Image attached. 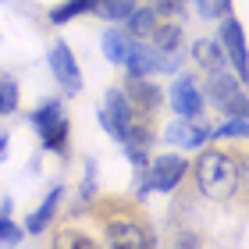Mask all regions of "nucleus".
<instances>
[{"instance_id":"obj_1","label":"nucleus","mask_w":249,"mask_h":249,"mask_svg":"<svg viewBox=\"0 0 249 249\" xmlns=\"http://www.w3.org/2000/svg\"><path fill=\"white\" fill-rule=\"evenodd\" d=\"M196 182L199 192L210 199H228L239 185V164L224 150H207L196 157Z\"/></svg>"},{"instance_id":"obj_2","label":"nucleus","mask_w":249,"mask_h":249,"mask_svg":"<svg viewBox=\"0 0 249 249\" xmlns=\"http://www.w3.org/2000/svg\"><path fill=\"white\" fill-rule=\"evenodd\" d=\"M124 68L132 75H160V71H178L182 57L175 50H160V47H146V43H132Z\"/></svg>"},{"instance_id":"obj_3","label":"nucleus","mask_w":249,"mask_h":249,"mask_svg":"<svg viewBox=\"0 0 249 249\" xmlns=\"http://www.w3.org/2000/svg\"><path fill=\"white\" fill-rule=\"evenodd\" d=\"M185 171H189V160H185V157H178V153L157 157V160L146 164V175H150V178L142 182L139 196H146L150 189H157V192H171V189H178V182L185 178Z\"/></svg>"},{"instance_id":"obj_4","label":"nucleus","mask_w":249,"mask_h":249,"mask_svg":"<svg viewBox=\"0 0 249 249\" xmlns=\"http://www.w3.org/2000/svg\"><path fill=\"white\" fill-rule=\"evenodd\" d=\"M32 128L39 132V139L47 150H64V139H68V118H64V107L57 100H47L39 104V110H32Z\"/></svg>"},{"instance_id":"obj_5","label":"nucleus","mask_w":249,"mask_h":249,"mask_svg":"<svg viewBox=\"0 0 249 249\" xmlns=\"http://www.w3.org/2000/svg\"><path fill=\"white\" fill-rule=\"evenodd\" d=\"M203 96L199 89H196V82H192V78H175L171 82V89H167V104H171V110L178 118H199L203 114Z\"/></svg>"},{"instance_id":"obj_6","label":"nucleus","mask_w":249,"mask_h":249,"mask_svg":"<svg viewBox=\"0 0 249 249\" xmlns=\"http://www.w3.org/2000/svg\"><path fill=\"white\" fill-rule=\"evenodd\" d=\"M50 71L53 78L64 86V93H78L82 89V71H78V61H75V53L68 50V43H53L50 47Z\"/></svg>"},{"instance_id":"obj_7","label":"nucleus","mask_w":249,"mask_h":249,"mask_svg":"<svg viewBox=\"0 0 249 249\" xmlns=\"http://www.w3.org/2000/svg\"><path fill=\"white\" fill-rule=\"evenodd\" d=\"M164 139L171 146H178V150H199V146L210 139V128L199 124V121H192V118H178L164 128Z\"/></svg>"},{"instance_id":"obj_8","label":"nucleus","mask_w":249,"mask_h":249,"mask_svg":"<svg viewBox=\"0 0 249 249\" xmlns=\"http://www.w3.org/2000/svg\"><path fill=\"white\" fill-rule=\"evenodd\" d=\"M221 50H224V57L235 64L239 78H246V32L235 18H228L221 25Z\"/></svg>"},{"instance_id":"obj_9","label":"nucleus","mask_w":249,"mask_h":249,"mask_svg":"<svg viewBox=\"0 0 249 249\" xmlns=\"http://www.w3.org/2000/svg\"><path fill=\"white\" fill-rule=\"evenodd\" d=\"M207 96L224 110L235 96H242V78L239 75H235V78L224 75V68H221V71H210V78H207Z\"/></svg>"},{"instance_id":"obj_10","label":"nucleus","mask_w":249,"mask_h":249,"mask_svg":"<svg viewBox=\"0 0 249 249\" xmlns=\"http://www.w3.org/2000/svg\"><path fill=\"white\" fill-rule=\"evenodd\" d=\"M57 203H61V185H53L50 196L43 199V207H39L36 213H29V217H25V231H29V235H43V231H47L50 221H53V210H57Z\"/></svg>"},{"instance_id":"obj_11","label":"nucleus","mask_w":249,"mask_h":249,"mask_svg":"<svg viewBox=\"0 0 249 249\" xmlns=\"http://www.w3.org/2000/svg\"><path fill=\"white\" fill-rule=\"evenodd\" d=\"M121 21H128V29H124V32H128L132 39H142V36H150V32L157 29L160 15H157V7H132Z\"/></svg>"},{"instance_id":"obj_12","label":"nucleus","mask_w":249,"mask_h":249,"mask_svg":"<svg viewBox=\"0 0 249 249\" xmlns=\"http://www.w3.org/2000/svg\"><path fill=\"white\" fill-rule=\"evenodd\" d=\"M132 36L128 32H121V29H107L104 32V39H100V47H104V57L110 64H124V57H128V50H132Z\"/></svg>"},{"instance_id":"obj_13","label":"nucleus","mask_w":249,"mask_h":249,"mask_svg":"<svg viewBox=\"0 0 249 249\" xmlns=\"http://www.w3.org/2000/svg\"><path fill=\"white\" fill-rule=\"evenodd\" d=\"M128 100H132V107H139V110H153L157 104H160V89H153L150 82H146V75H132Z\"/></svg>"},{"instance_id":"obj_14","label":"nucleus","mask_w":249,"mask_h":249,"mask_svg":"<svg viewBox=\"0 0 249 249\" xmlns=\"http://www.w3.org/2000/svg\"><path fill=\"white\" fill-rule=\"evenodd\" d=\"M192 57H196L199 68H207V71H221L224 68V50H221V43H213V39H199L196 47H192Z\"/></svg>"},{"instance_id":"obj_15","label":"nucleus","mask_w":249,"mask_h":249,"mask_svg":"<svg viewBox=\"0 0 249 249\" xmlns=\"http://www.w3.org/2000/svg\"><path fill=\"white\" fill-rule=\"evenodd\" d=\"M153 36V47H160V50H178V43H182V25L178 21H157V29L150 32Z\"/></svg>"},{"instance_id":"obj_16","label":"nucleus","mask_w":249,"mask_h":249,"mask_svg":"<svg viewBox=\"0 0 249 249\" xmlns=\"http://www.w3.org/2000/svg\"><path fill=\"white\" fill-rule=\"evenodd\" d=\"M132 7H135V0H93L89 11H96V15L107 18V21H121Z\"/></svg>"},{"instance_id":"obj_17","label":"nucleus","mask_w":249,"mask_h":249,"mask_svg":"<svg viewBox=\"0 0 249 249\" xmlns=\"http://www.w3.org/2000/svg\"><path fill=\"white\" fill-rule=\"evenodd\" d=\"M89 7H93V0H64L61 7L50 11V21L53 25H64V21H71L75 15H82V11H89Z\"/></svg>"},{"instance_id":"obj_18","label":"nucleus","mask_w":249,"mask_h":249,"mask_svg":"<svg viewBox=\"0 0 249 249\" xmlns=\"http://www.w3.org/2000/svg\"><path fill=\"white\" fill-rule=\"evenodd\" d=\"M18 110V86L7 75H0V114H15Z\"/></svg>"},{"instance_id":"obj_19","label":"nucleus","mask_w":249,"mask_h":249,"mask_svg":"<svg viewBox=\"0 0 249 249\" xmlns=\"http://www.w3.org/2000/svg\"><path fill=\"white\" fill-rule=\"evenodd\" d=\"M246 118H228L221 124V128H213L210 132V139H246Z\"/></svg>"},{"instance_id":"obj_20","label":"nucleus","mask_w":249,"mask_h":249,"mask_svg":"<svg viewBox=\"0 0 249 249\" xmlns=\"http://www.w3.org/2000/svg\"><path fill=\"white\" fill-rule=\"evenodd\" d=\"M110 242H114V246H146L142 231L132 228V224H118V228L110 231Z\"/></svg>"},{"instance_id":"obj_21","label":"nucleus","mask_w":249,"mask_h":249,"mask_svg":"<svg viewBox=\"0 0 249 249\" xmlns=\"http://www.w3.org/2000/svg\"><path fill=\"white\" fill-rule=\"evenodd\" d=\"M189 4L196 7L203 18H224L228 7H231V0H189Z\"/></svg>"},{"instance_id":"obj_22","label":"nucleus","mask_w":249,"mask_h":249,"mask_svg":"<svg viewBox=\"0 0 249 249\" xmlns=\"http://www.w3.org/2000/svg\"><path fill=\"white\" fill-rule=\"evenodd\" d=\"M0 242H21V228L4 213H0Z\"/></svg>"},{"instance_id":"obj_23","label":"nucleus","mask_w":249,"mask_h":249,"mask_svg":"<svg viewBox=\"0 0 249 249\" xmlns=\"http://www.w3.org/2000/svg\"><path fill=\"white\" fill-rule=\"evenodd\" d=\"M185 4H189V0H160V7H164V11H182Z\"/></svg>"},{"instance_id":"obj_24","label":"nucleus","mask_w":249,"mask_h":249,"mask_svg":"<svg viewBox=\"0 0 249 249\" xmlns=\"http://www.w3.org/2000/svg\"><path fill=\"white\" fill-rule=\"evenodd\" d=\"M4 157H7V135L0 132V160H4Z\"/></svg>"}]
</instances>
